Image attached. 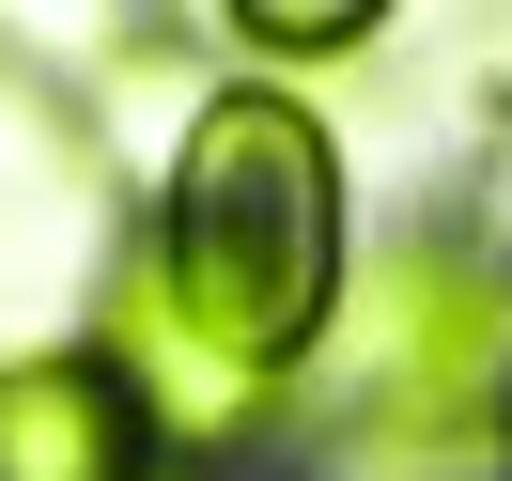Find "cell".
Returning a JSON list of instances; mask_svg holds the SVG:
<instances>
[{
  "instance_id": "6da1fadb",
  "label": "cell",
  "mask_w": 512,
  "mask_h": 481,
  "mask_svg": "<svg viewBox=\"0 0 512 481\" xmlns=\"http://www.w3.org/2000/svg\"><path fill=\"white\" fill-rule=\"evenodd\" d=\"M156 295L187 311V342H218L233 373L295 388V357L342 326L357 295V202H342V140L311 94L280 78H218L187 109L156 171Z\"/></svg>"
},
{
  "instance_id": "277c9868",
  "label": "cell",
  "mask_w": 512,
  "mask_h": 481,
  "mask_svg": "<svg viewBox=\"0 0 512 481\" xmlns=\"http://www.w3.org/2000/svg\"><path fill=\"white\" fill-rule=\"evenodd\" d=\"M0 481H156V435L94 342L0 357Z\"/></svg>"
},
{
  "instance_id": "3957f363",
  "label": "cell",
  "mask_w": 512,
  "mask_h": 481,
  "mask_svg": "<svg viewBox=\"0 0 512 481\" xmlns=\"http://www.w3.org/2000/svg\"><path fill=\"white\" fill-rule=\"evenodd\" d=\"M94 357L125 373L140 435L187 450V466H233V450L280 419V388H264V373H233L218 342H187V311L156 295V264H109V295H94Z\"/></svg>"
},
{
  "instance_id": "5b68a950",
  "label": "cell",
  "mask_w": 512,
  "mask_h": 481,
  "mask_svg": "<svg viewBox=\"0 0 512 481\" xmlns=\"http://www.w3.org/2000/svg\"><path fill=\"white\" fill-rule=\"evenodd\" d=\"M233 32H249V63H342V47H373V0H249Z\"/></svg>"
},
{
  "instance_id": "7a4b0ae2",
  "label": "cell",
  "mask_w": 512,
  "mask_h": 481,
  "mask_svg": "<svg viewBox=\"0 0 512 481\" xmlns=\"http://www.w3.org/2000/svg\"><path fill=\"white\" fill-rule=\"evenodd\" d=\"M342 326H357V404L388 450H466L512 419V264L419 233L342 295Z\"/></svg>"
}]
</instances>
